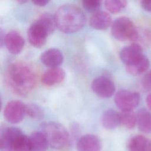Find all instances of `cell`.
I'll use <instances>...</instances> for the list:
<instances>
[{
    "label": "cell",
    "instance_id": "cell-15",
    "mask_svg": "<svg viewBox=\"0 0 151 151\" xmlns=\"http://www.w3.org/2000/svg\"><path fill=\"white\" fill-rule=\"evenodd\" d=\"M112 18L110 15L104 11H97L90 18V26L96 29H105L111 25Z\"/></svg>",
    "mask_w": 151,
    "mask_h": 151
},
{
    "label": "cell",
    "instance_id": "cell-6",
    "mask_svg": "<svg viewBox=\"0 0 151 151\" xmlns=\"http://www.w3.org/2000/svg\"><path fill=\"white\" fill-rule=\"evenodd\" d=\"M114 101L122 111H130L139 104L140 95L137 92L122 90L116 94Z\"/></svg>",
    "mask_w": 151,
    "mask_h": 151
},
{
    "label": "cell",
    "instance_id": "cell-3",
    "mask_svg": "<svg viewBox=\"0 0 151 151\" xmlns=\"http://www.w3.org/2000/svg\"><path fill=\"white\" fill-rule=\"evenodd\" d=\"M1 151H31L29 137L15 127H8L1 131Z\"/></svg>",
    "mask_w": 151,
    "mask_h": 151
},
{
    "label": "cell",
    "instance_id": "cell-12",
    "mask_svg": "<svg viewBox=\"0 0 151 151\" xmlns=\"http://www.w3.org/2000/svg\"><path fill=\"white\" fill-rule=\"evenodd\" d=\"M77 148L78 151H100L101 142L97 136L87 134L79 139Z\"/></svg>",
    "mask_w": 151,
    "mask_h": 151
},
{
    "label": "cell",
    "instance_id": "cell-19",
    "mask_svg": "<svg viewBox=\"0 0 151 151\" xmlns=\"http://www.w3.org/2000/svg\"><path fill=\"white\" fill-rule=\"evenodd\" d=\"M138 129L145 133H151V113L146 109L139 110L136 114Z\"/></svg>",
    "mask_w": 151,
    "mask_h": 151
},
{
    "label": "cell",
    "instance_id": "cell-5",
    "mask_svg": "<svg viewBox=\"0 0 151 151\" xmlns=\"http://www.w3.org/2000/svg\"><path fill=\"white\" fill-rule=\"evenodd\" d=\"M111 32L113 37L119 41H136L139 37V31L133 21L127 17L116 18L112 23Z\"/></svg>",
    "mask_w": 151,
    "mask_h": 151
},
{
    "label": "cell",
    "instance_id": "cell-26",
    "mask_svg": "<svg viewBox=\"0 0 151 151\" xmlns=\"http://www.w3.org/2000/svg\"><path fill=\"white\" fill-rule=\"evenodd\" d=\"M140 4L143 9L151 12V0H143L140 1Z\"/></svg>",
    "mask_w": 151,
    "mask_h": 151
},
{
    "label": "cell",
    "instance_id": "cell-10",
    "mask_svg": "<svg viewBox=\"0 0 151 151\" xmlns=\"http://www.w3.org/2000/svg\"><path fill=\"white\" fill-rule=\"evenodd\" d=\"M91 88L98 96L102 98L110 97L115 91L114 83L104 76H100L94 79Z\"/></svg>",
    "mask_w": 151,
    "mask_h": 151
},
{
    "label": "cell",
    "instance_id": "cell-27",
    "mask_svg": "<svg viewBox=\"0 0 151 151\" xmlns=\"http://www.w3.org/2000/svg\"><path fill=\"white\" fill-rule=\"evenodd\" d=\"M49 1L47 0H40V1H33L32 2L37 5L39 6H44Z\"/></svg>",
    "mask_w": 151,
    "mask_h": 151
},
{
    "label": "cell",
    "instance_id": "cell-7",
    "mask_svg": "<svg viewBox=\"0 0 151 151\" xmlns=\"http://www.w3.org/2000/svg\"><path fill=\"white\" fill-rule=\"evenodd\" d=\"M26 114V105L19 100L9 101L5 107L4 116L9 123H18L24 118Z\"/></svg>",
    "mask_w": 151,
    "mask_h": 151
},
{
    "label": "cell",
    "instance_id": "cell-25",
    "mask_svg": "<svg viewBox=\"0 0 151 151\" xmlns=\"http://www.w3.org/2000/svg\"><path fill=\"white\" fill-rule=\"evenodd\" d=\"M141 86L144 90H151V74L150 72L146 74L142 79Z\"/></svg>",
    "mask_w": 151,
    "mask_h": 151
},
{
    "label": "cell",
    "instance_id": "cell-24",
    "mask_svg": "<svg viewBox=\"0 0 151 151\" xmlns=\"http://www.w3.org/2000/svg\"><path fill=\"white\" fill-rule=\"evenodd\" d=\"M84 8L88 12H96L101 6V1L99 0H84L83 1Z\"/></svg>",
    "mask_w": 151,
    "mask_h": 151
},
{
    "label": "cell",
    "instance_id": "cell-8",
    "mask_svg": "<svg viewBox=\"0 0 151 151\" xmlns=\"http://www.w3.org/2000/svg\"><path fill=\"white\" fill-rule=\"evenodd\" d=\"M120 57L126 67H129L141 61L145 55L143 54L142 46L139 44L133 43L122 49Z\"/></svg>",
    "mask_w": 151,
    "mask_h": 151
},
{
    "label": "cell",
    "instance_id": "cell-17",
    "mask_svg": "<svg viewBox=\"0 0 151 151\" xmlns=\"http://www.w3.org/2000/svg\"><path fill=\"white\" fill-rule=\"evenodd\" d=\"M31 151H46L49 146L48 141L41 132H35L29 136Z\"/></svg>",
    "mask_w": 151,
    "mask_h": 151
},
{
    "label": "cell",
    "instance_id": "cell-22",
    "mask_svg": "<svg viewBox=\"0 0 151 151\" xmlns=\"http://www.w3.org/2000/svg\"><path fill=\"white\" fill-rule=\"evenodd\" d=\"M106 9L111 13H118L127 5L124 0H107L104 2Z\"/></svg>",
    "mask_w": 151,
    "mask_h": 151
},
{
    "label": "cell",
    "instance_id": "cell-29",
    "mask_svg": "<svg viewBox=\"0 0 151 151\" xmlns=\"http://www.w3.org/2000/svg\"><path fill=\"white\" fill-rule=\"evenodd\" d=\"M19 2H21V3H24L26 2V1H18Z\"/></svg>",
    "mask_w": 151,
    "mask_h": 151
},
{
    "label": "cell",
    "instance_id": "cell-1",
    "mask_svg": "<svg viewBox=\"0 0 151 151\" xmlns=\"http://www.w3.org/2000/svg\"><path fill=\"white\" fill-rule=\"evenodd\" d=\"M4 80L8 88L14 93L25 96L34 88L36 83V75L28 64L16 61L6 67Z\"/></svg>",
    "mask_w": 151,
    "mask_h": 151
},
{
    "label": "cell",
    "instance_id": "cell-16",
    "mask_svg": "<svg viewBox=\"0 0 151 151\" xmlns=\"http://www.w3.org/2000/svg\"><path fill=\"white\" fill-rule=\"evenodd\" d=\"M129 151H151V140L143 135H136L129 140Z\"/></svg>",
    "mask_w": 151,
    "mask_h": 151
},
{
    "label": "cell",
    "instance_id": "cell-20",
    "mask_svg": "<svg viewBox=\"0 0 151 151\" xmlns=\"http://www.w3.org/2000/svg\"><path fill=\"white\" fill-rule=\"evenodd\" d=\"M120 115V123L127 129H133L136 123V114L132 111H122Z\"/></svg>",
    "mask_w": 151,
    "mask_h": 151
},
{
    "label": "cell",
    "instance_id": "cell-2",
    "mask_svg": "<svg viewBox=\"0 0 151 151\" xmlns=\"http://www.w3.org/2000/svg\"><path fill=\"white\" fill-rule=\"evenodd\" d=\"M54 18L56 27L65 33H73L80 29L86 23L83 10L74 4L60 6L55 11Z\"/></svg>",
    "mask_w": 151,
    "mask_h": 151
},
{
    "label": "cell",
    "instance_id": "cell-21",
    "mask_svg": "<svg viewBox=\"0 0 151 151\" xmlns=\"http://www.w3.org/2000/svg\"><path fill=\"white\" fill-rule=\"evenodd\" d=\"M149 66V61L146 56L139 63L129 67H126V71L131 75L137 76L146 71Z\"/></svg>",
    "mask_w": 151,
    "mask_h": 151
},
{
    "label": "cell",
    "instance_id": "cell-30",
    "mask_svg": "<svg viewBox=\"0 0 151 151\" xmlns=\"http://www.w3.org/2000/svg\"><path fill=\"white\" fill-rule=\"evenodd\" d=\"M150 74H151V71H150Z\"/></svg>",
    "mask_w": 151,
    "mask_h": 151
},
{
    "label": "cell",
    "instance_id": "cell-13",
    "mask_svg": "<svg viewBox=\"0 0 151 151\" xmlns=\"http://www.w3.org/2000/svg\"><path fill=\"white\" fill-rule=\"evenodd\" d=\"M65 76L64 70L60 67L50 68L44 73L41 77V82L46 86L51 87L61 83Z\"/></svg>",
    "mask_w": 151,
    "mask_h": 151
},
{
    "label": "cell",
    "instance_id": "cell-23",
    "mask_svg": "<svg viewBox=\"0 0 151 151\" xmlns=\"http://www.w3.org/2000/svg\"><path fill=\"white\" fill-rule=\"evenodd\" d=\"M26 114L30 117L37 119H40L44 116L42 108L34 103H29L26 105Z\"/></svg>",
    "mask_w": 151,
    "mask_h": 151
},
{
    "label": "cell",
    "instance_id": "cell-18",
    "mask_svg": "<svg viewBox=\"0 0 151 151\" xmlns=\"http://www.w3.org/2000/svg\"><path fill=\"white\" fill-rule=\"evenodd\" d=\"M103 127L107 130L116 128L120 124V113L113 109H108L103 113L101 117Z\"/></svg>",
    "mask_w": 151,
    "mask_h": 151
},
{
    "label": "cell",
    "instance_id": "cell-14",
    "mask_svg": "<svg viewBox=\"0 0 151 151\" xmlns=\"http://www.w3.org/2000/svg\"><path fill=\"white\" fill-rule=\"evenodd\" d=\"M41 62L45 65L51 67H57L64 60L62 52L58 48H52L45 50L40 56Z\"/></svg>",
    "mask_w": 151,
    "mask_h": 151
},
{
    "label": "cell",
    "instance_id": "cell-28",
    "mask_svg": "<svg viewBox=\"0 0 151 151\" xmlns=\"http://www.w3.org/2000/svg\"><path fill=\"white\" fill-rule=\"evenodd\" d=\"M146 103L147 104V107L149 109V110L151 111V93L149 94L146 99Z\"/></svg>",
    "mask_w": 151,
    "mask_h": 151
},
{
    "label": "cell",
    "instance_id": "cell-11",
    "mask_svg": "<svg viewBox=\"0 0 151 151\" xmlns=\"http://www.w3.org/2000/svg\"><path fill=\"white\" fill-rule=\"evenodd\" d=\"M24 44V39L18 31H11L5 35L4 45L9 52L13 54H19L22 50Z\"/></svg>",
    "mask_w": 151,
    "mask_h": 151
},
{
    "label": "cell",
    "instance_id": "cell-9",
    "mask_svg": "<svg viewBox=\"0 0 151 151\" xmlns=\"http://www.w3.org/2000/svg\"><path fill=\"white\" fill-rule=\"evenodd\" d=\"M50 34L47 28L37 20L30 25L27 32L29 42L37 48L44 45L47 37Z\"/></svg>",
    "mask_w": 151,
    "mask_h": 151
},
{
    "label": "cell",
    "instance_id": "cell-4",
    "mask_svg": "<svg viewBox=\"0 0 151 151\" xmlns=\"http://www.w3.org/2000/svg\"><path fill=\"white\" fill-rule=\"evenodd\" d=\"M40 131L46 137L49 146L54 149H62L68 143V132L65 127L59 123L44 122L40 126Z\"/></svg>",
    "mask_w": 151,
    "mask_h": 151
}]
</instances>
